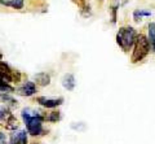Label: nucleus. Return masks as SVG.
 <instances>
[{"label": "nucleus", "mask_w": 155, "mask_h": 144, "mask_svg": "<svg viewBox=\"0 0 155 144\" xmlns=\"http://www.w3.org/2000/svg\"><path fill=\"white\" fill-rule=\"evenodd\" d=\"M9 114H11V112H9V109L7 108H3V109H0V121H4Z\"/></svg>", "instance_id": "nucleus-15"}, {"label": "nucleus", "mask_w": 155, "mask_h": 144, "mask_svg": "<svg viewBox=\"0 0 155 144\" xmlns=\"http://www.w3.org/2000/svg\"><path fill=\"white\" fill-rule=\"evenodd\" d=\"M0 135H2V131H0Z\"/></svg>", "instance_id": "nucleus-20"}, {"label": "nucleus", "mask_w": 155, "mask_h": 144, "mask_svg": "<svg viewBox=\"0 0 155 144\" xmlns=\"http://www.w3.org/2000/svg\"><path fill=\"white\" fill-rule=\"evenodd\" d=\"M21 116L26 125L27 134H30L31 136H40L45 132L44 127H43V122L45 121V117L43 114L27 108L22 110Z\"/></svg>", "instance_id": "nucleus-1"}, {"label": "nucleus", "mask_w": 155, "mask_h": 144, "mask_svg": "<svg viewBox=\"0 0 155 144\" xmlns=\"http://www.w3.org/2000/svg\"><path fill=\"white\" fill-rule=\"evenodd\" d=\"M0 99H2L4 103L12 105V107H17V100H14L12 96H9V94H0Z\"/></svg>", "instance_id": "nucleus-14"}, {"label": "nucleus", "mask_w": 155, "mask_h": 144, "mask_svg": "<svg viewBox=\"0 0 155 144\" xmlns=\"http://www.w3.org/2000/svg\"><path fill=\"white\" fill-rule=\"evenodd\" d=\"M35 81H36V84L44 87V86H48L51 83V75L47 73H38L35 75Z\"/></svg>", "instance_id": "nucleus-8"}, {"label": "nucleus", "mask_w": 155, "mask_h": 144, "mask_svg": "<svg viewBox=\"0 0 155 144\" xmlns=\"http://www.w3.org/2000/svg\"><path fill=\"white\" fill-rule=\"evenodd\" d=\"M81 2H85V0H81Z\"/></svg>", "instance_id": "nucleus-19"}, {"label": "nucleus", "mask_w": 155, "mask_h": 144, "mask_svg": "<svg viewBox=\"0 0 155 144\" xmlns=\"http://www.w3.org/2000/svg\"><path fill=\"white\" fill-rule=\"evenodd\" d=\"M4 126H5L7 130H16V129L18 127V123H17V118L13 116V114L11 113L9 116L4 119Z\"/></svg>", "instance_id": "nucleus-9"}, {"label": "nucleus", "mask_w": 155, "mask_h": 144, "mask_svg": "<svg viewBox=\"0 0 155 144\" xmlns=\"http://www.w3.org/2000/svg\"><path fill=\"white\" fill-rule=\"evenodd\" d=\"M149 43L150 47L155 51V22H150L149 23Z\"/></svg>", "instance_id": "nucleus-11"}, {"label": "nucleus", "mask_w": 155, "mask_h": 144, "mask_svg": "<svg viewBox=\"0 0 155 144\" xmlns=\"http://www.w3.org/2000/svg\"><path fill=\"white\" fill-rule=\"evenodd\" d=\"M0 4L14 9H21L23 7V0H0Z\"/></svg>", "instance_id": "nucleus-10"}, {"label": "nucleus", "mask_w": 155, "mask_h": 144, "mask_svg": "<svg viewBox=\"0 0 155 144\" xmlns=\"http://www.w3.org/2000/svg\"><path fill=\"white\" fill-rule=\"evenodd\" d=\"M136 38H137V34L132 26L120 27L119 31L116 33V43L124 52H128L134 46Z\"/></svg>", "instance_id": "nucleus-2"}, {"label": "nucleus", "mask_w": 155, "mask_h": 144, "mask_svg": "<svg viewBox=\"0 0 155 144\" xmlns=\"http://www.w3.org/2000/svg\"><path fill=\"white\" fill-rule=\"evenodd\" d=\"M2 59H3V55H2V52H0V61H2Z\"/></svg>", "instance_id": "nucleus-17"}, {"label": "nucleus", "mask_w": 155, "mask_h": 144, "mask_svg": "<svg viewBox=\"0 0 155 144\" xmlns=\"http://www.w3.org/2000/svg\"><path fill=\"white\" fill-rule=\"evenodd\" d=\"M44 117H45V121H48V122H57V121H60V118H61V113L58 112V110H53L48 116H44Z\"/></svg>", "instance_id": "nucleus-13"}, {"label": "nucleus", "mask_w": 155, "mask_h": 144, "mask_svg": "<svg viewBox=\"0 0 155 144\" xmlns=\"http://www.w3.org/2000/svg\"><path fill=\"white\" fill-rule=\"evenodd\" d=\"M62 86H64L67 91H72L75 87V77L72 74H65L64 79H62Z\"/></svg>", "instance_id": "nucleus-7"}, {"label": "nucleus", "mask_w": 155, "mask_h": 144, "mask_svg": "<svg viewBox=\"0 0 155 144\" xmlns=\"http://www.w3.org/2000/svg\"><path fill=\"white\" fill-rule=\"evenodd\" d=\"M9 144H27V132L25 130L14 131L11 135V143Z\"/></svg>", "instance_id": "nucleus-6"}, {"label": "nucleus", "mask_w": 155, "mask_h": 144, "mask_svg": "<svg viewBox=\"0 0 155 144\" xmlns=\"http://www.w3.org/2000/svg\"><path fill=\"white\" fill-rule=\"evenodd\" d=\"M150 43L149 39L143 34H140L136 38V42H134V47H133V52H132V56H130V62L132 64H137V62L142 61L145 57L149 55L150 52Z\"/></svg>", "instance_id": "nucleus-3"}, {"label": "nucleus", "mask_w": 155, "mask_h": 144, "mask_svg": "<svg viewBox=\"0 0 155 144\" xmlns=\"http://www.w3.org/2000/svg\"><path fill=\"white\" fill-rule=\"evenodd\" d=\"M0 144H7L5 134H3V132H2V135H0Z\"/></svg>", "instance_id": "nucleus-16"}, {"label": "nucleus", "mask_w": 155, "mask_h": 144, "mask_svg": "<svg viewBox=\"0 0 155 144\" xmlns=\"http://www.w3.org/2000/svg\"><path fill=\"white\" fill-rule=\"evenodd\" d=\"M150 16H151V12L146 11V9H137V11H134V13H133L134 21H140L142 17H150Z\"/></svg>", "instance_id": "nucleus-12"}, {"label": "nucleus", "mask_w": 155, "mask_h": 144, "mask_svg": "<svg viewBox=\"0 0 155 144\" xmlns=\"http://www.w3.org/2000/svg\"><path fill=\"white\" fill-rule=\"evenodd\" d=\"M30 144H40V143H36V142H34V143H30Z\"/></svg>", "instance_id": "nucleus-18"}, {"label": "nucleus", "mask_w": 155, "mask_h": 144, "mask_svg": "<svg viewBox=\"0 0 155 144\" xmlns=\"http://www.w3.org/2000/svg\"><path fill=\"white\" fill-rule=\"evenodd\" d=\"M17 92L22 96H32L36 92V84L34 82H30V81H27V82L23 83L21 87H18Z\"/></svg>", "instance_id": "nucleus-5"}, {"label": "nucleus", "mask_w": 155, "mask_h": 144, "mask_svg": "<svg viewBox=\"0 0 155 144\" xmlns=\"http://www.w3.org/2000/svg\"><path fill=\"white\" fill-rule=\"evenodd\" d=\"M36 101L44 108H49V109H53V108H57L62 105L64 103V98H58V99H49V98H44V96H40V98L36 99Z\"/></svg>", "instance_id": "nucleus-4"}]
</instances>
